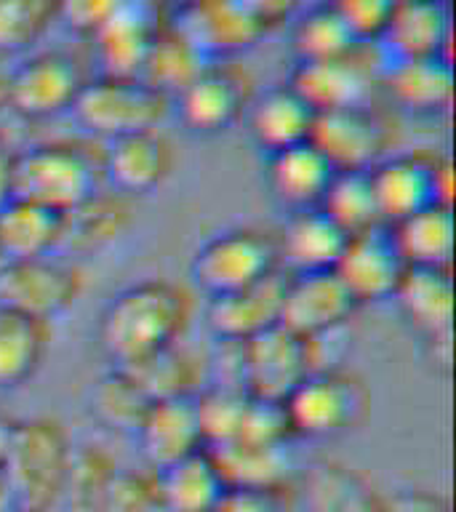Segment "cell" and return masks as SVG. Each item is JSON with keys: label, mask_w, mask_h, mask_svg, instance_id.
<instances>
[{"label": "cell", "mask_w": 456, "mask_h": 512, "mask_svg": "<svg viewBox=\"0 0 456 512\" xmlns=\"http://www.w3.org/2000/svg\"><path fill=\"white\" fill-rule=\"evenodd\" d=\"M192 320V299L174 280L128 283L107 299L96 323V344L115 368H131L182 342Z\"/></svg>", "instance_id": "6da1fadb"}, {"label": "cell", "mask_w": 456, "mask_h": 512, "mask_svg": "<svg viewBox=\"0 0 456 512\" xmlns=\"http://www.w3.org/2000/svg\"><path fill=\"white\" fill-rule=\"evenodd\" d=\"M72 451L70 432L54 416H30L11 424L3 475L14 502L56 512Z\"/></svg>", "instance_id": "7a4b0ae2"}, {"label": "cell", "mask_w": 456, "mask_h": 512, "mask_svg": "<svg viewBox=\"0 0 456 512\" xmlns=\"http://www.w3.org/2000/svg\"><path fill=\"white\" fill-rule=\"evenodd\" d=\"M371 390L350 368L312 371L283 400V414L291 438L326 443L350 435L366 422Z\"/></svg>", "instance_id": "3957f363"}, {"label": "cell", "mask_w": 456, "mask_h": 512, "mask_svg": "<svg viewBox=\"0 0 456 512\" xmlns=\"http://www.w3.org/2000/svg\"><path fill=\"white\" fill-rule=\"evenodd\" d=\"M102 168L86 147L72 142L35 144L11 160V195L70 214L102 192Z\"/></svg>", "instance_id": "277c9868"}, {"label": "cell", "mask_w": 456, "mask_h": 512, "mask_svg": "<svg viewBox=\"0 0 456 512\" xmlns=\"http://www.w3.org/2000/svg\"><path fill=\"white\" fill-rule=\"evenodd\" d=\"M280 272L275 232L238 224L214 232L195 248L190 278L206 296H222L262 283Z\"/></svg>", "instance_id": "5b68a950"}, {"label": "cell", "mask_w": 456, "mask_h": 512, "mask_svg": "<svg viewBox=\"0 0 456 512\" xmlns=\"http://www.w3.org/2000/svg\"><path fill=\"white\" fill-rule=\"evenodd\" d=\"M70 115L83 131L110 142L115 136L152 131L171 115V96H166L142 78L86 80Z\"/></svg>", "instance_id": "8992f818"}, {"label": "cell", "mask_w": 456, "mask_h": 512, "mask_svg": "<svg viewBox=\"0 0 456 512\" xmlns=\"http://www.w3.org/2000/svg\"><path fill=\"white\" fill-rule=\"evenodd\" d=\"M371 184L384 224L403 222L432 203L454 206V166L448 155L390 152L371 168Z\"/></svg>", "instance_id": "52a82bcc"}, {"label": "cell", "mask_w": 456, "mask_h": 512, "mask_svg": "<svg viewBox=\"0 0 456 512\" xmlns=\"http://www.w3.org/2000/svg\"><path fill=\"white\" fill-rule=\"evenodd\" d=\"M83 272L62 254L8 259L0 267V307L54 323L78 304Z\"/></svg>", "instance_id": "ba28073f"}, {"label": "cell", "mask_w": 456, "mask_h": 512, "mask_svg": "<svg viewBox=\"0 0 456 512\" xmlns=\"http://www.w3.org/2000/svg\"><path fill=\"white\" fill-rule=\"evenodd\" d=\"M310 142L336 171H371L392 152L390 123L368 104L318 112Z\"/></svg>", "instance_id": "9c48e42d"}, {"label": "cell", "mask_w": 456, "mask_h": 512, "mask_svg": "<svg viewBox=\"0 0 456 512\" xmlns=\"http://www.w3.org/2000/svg\"><path fill=\"white\" fill-rule=\"evenodd\" d=\"M174 166V144L160 128L115 136L104 142L99 155L102 182L128 200L158 192L171 179Z\"/></svg>", "instance_id": "30bf717a"}, {"label": "cell", "mask_w": 456, "mask_h": 512, "mask_svg": "<svg viewBox=\"0 0 456 512\" xmlns=\"http://www.w3.org/2000/svg\"><path fill=\"white\" fill-rule=\"evenodd\" d=\"M75 59L62 51H40L24 59L6 80L11 110L27 120H48L70 112L83 88Z\"/></svg>", "instance_id": "8fae6325"}, {"label": "cell", "mask_w": 456, "mask_h": 512, "mask_svg": "<svg viewBox=\"0 0 456 512\" xmlns=\"http://www.w3.org/2000/svg\"><path fill=\"white\" fill-rule=\"evenodd\" d=\"M334 272L347 286L352 299L363 307L392 302V296L406 278L408 264L395 243L390 224H379L374 230L347 238Z\"/></svg>", "instance_id": "7c38bea8"}, {"label": "cell", "mask_w": 456, "mask_h": 512, "mask_svg": "<svg viewBox=\"0 0 456 512\" xmlns=\"http://www.w3.org/2000/svg\"><path fill=\"white\" fill-rule=\"evenodd\" d=\"M358 310L360 304L352 299L334 270L286 275L280 326L288 328L291 334L307 339V336L350 326Z\"/></svg>", "instance_id": "4fadbf2b"}, {"label": "cell", "mask_w": 456, "mask_h": 512, "mask_svg": "<svg viewBox=\"0 0 456 512\" xmlns=\"http://www.w3.org/2000/svg\"><path fill=\"white\" fill-rule=\"evenodd\" d=\"M243 366L246 392L251 398L283 403L296 384L310 374L307 344L302 336L291 334L278 323L243 342Z\"/></svg>", "instance_id": "5bb4252c"}, {"label": "cell", "mask_w": 456, "mask_h": 512, "mask_svg": "<svg viewBox=\"0 0 456 512\" xmlns=\"http://www.w3.org/2000/svg\"><path fill=\"white\" fill-rule=\"evenodd\" d=\"M248 96L232 72L219 67H203L195 78L171 96V112L187 131L200 136H216L230 131L243 120Z\"/></svg>", "instance_id": "9a60e30c"}, {"label": "cell", "mask_w": 456, "mask_h": 512, "mask_svg": "<svg viewBox=\"0 0 456 512\" xmlns=\"http://www.w3.org/2000/svg\"><path fill=\"white\" fill-rule=\"evenodd\" d=\"M131 438L150 472L206 448L195 398L155 400Z\"/></svg>", "instance_id": "2e32d148"}, {"label": "cell", "mask_w": 456, "mask_h": 512, "mask_svg": "<svg viewBox=\"0 0 456 512\" xmlns=\"http://www.w3.org/2000/svg\"><path fill=\"white\" fill-rule=\"evenodd\" d=\"M286 272L280 270L262 283L240 288L232 294L208 296L206 328L219 342H248L256 334L280 323V304H283Z\"/></svg>", "instance_id": "e0dca14e"}, {"label": "cell", "mask_w": 456, "mask_h": 512, "mask_svg": "<svg viewBox=\"0 0 456 512\" xmlns=\"http://www.w3.org/2000/svg\"><path fill=\"white\" fill-rule=\"evenodd\" d=\"M174 32L198 48L200 54L211 56L238 54L254 46L264 27L240 6V0H208V3H182L176 11Z\"/></svg>", "instance_id": "ac0fdd59"}, {"label": "cell", "mask_w": 456, "mask_h": 512, "mask_svg": "<svg viewBox=\"0 0 456 512\" xmlns=\"http://www.w3.org/2000/svg\"><path fill=\"white\" fill-rule=\"evenodd\" d=\"M264 187L286 214L318 208L336 168L312 142L264 155Z\"/></svg>", "instance_id": "d6986e66"}, {"label": "cell", "mask_w": 456, "mask_h": 512, "mask_svg": "<svg viewBox=\"0 0 456 512\" xmlns=\"http://www.w3.org/2000/svg\"><path fill=\"white\" fill-rule=\"evenodd\" d=\"M240 123L256 150L262 155H272V152L310 142L315 110L288 83H280L248 99Z\"/></svg>", "instance_id": "ffe728a7"}, {"label": "cell", "mask_w": 456, "mask_h": 512, "mask_svg": "<svg viewBox=\"0 0 456 512\" xmlns=\"http://www.w3.org/2000/svg\"><path fill=\"white\" fill-rule=\"evenodd\" d=\"M280 270L286 275L331 272L347 246V235L320 208L286 214L275 232Z\"/></svg>", "instance_id": "44dd1931"}, {"label": "cell", "mask_w": 456, "mask_h": 512, "mask_svg": "<svg viewBox=\"0 0 456 512\" xmlns=\"http://www.w3.org/2000/svg\"><path fill=\"white\" fill-rule=\"evenodd\" d=\"M302 512H382V494L360 472L334 459H318L294 478Z\"/></svg>", "instance_id": "7402d4cb"}, {"label": "cell", "mask_w": 456, "mask_h": 512, "mask_svg": "<svg viewBox=\"0 0 456 512\" xmlns=\"http://www.w3.org/2000/svg\"><path fill=\"white\" fill-rule=\"evenodd\" d=\"M288 86L318 115V112L368 104L374 78L358 56L347 54L336 59H320V62H296Z\"/></svg>", "instance_id": "603a6c76"}, {"label": "cell", "mask_w": 456, "mask_h": 512, "mask_svg": "<svg viewBox=\"0 0 456 512\" xmlns=\"http://www.w3.org/2000/svg\"><path fill=\"white\" fill-rule=\"evenodd\" d=\"M392 304L403 326L422 339L454 331V278L451 270L408 267Z\"/></svg>", "instance_id": "cb8c5ba5"}, {"label": "cell", "mask_w": 456, "mask_h": 512, "mask_svg": "<svg viewBox=\"0 0 456 512\" xmlns=\"http://www.w3.org/2000/svg\"><path fill=\"white\" fill-rule=\"evenodd\" d=\"M390 59L446 56L451 46V11L448 0H411L392 8L382 38Z\"/></svg>", "instance_id": "d4e9b609"}, {"label": "cell", "mask_w": 456, "mask_h": 512, "mask_svg": "<svg viewBox=\"0 0 456 512\" xmlns=\"http://www.w3.org/2000/svg\"><path fill=\"white\" fill-rule=\"evenodd\" d=\"M158 30L142 0H128L91 35L96 62L107 78H139Z\"/></svg>", "instance_id": "484cf974"}, {"label": "cell", "mask_w": 456, "mask_h": 512, "mask_svg": "<svg viewBox=\"0 0 456 512\" xmlns=\"http://www.w3.org/2000/svg\"><path fill=\"white\" fill-rule=\"evenodd\" d=\"M390 99L414 115H438L454 99V67L446 56L390 59L384 72Z\"/></svg>", "instance_id": "4316f807"}, {"label": "cell", "mask_w": 456, "mask_h": 512, "mask_svg": "<svg viewBox=\"0 0 456 512\" xmlns=\"http://www.w3.org/2000/svg\"><path fill=\"white\" fill-rule=\"evenodd\" d=\"M152 475L166 512H216L230 488L216 456L208 448L184 456Z\"/></svg>", "instance_id": "83f0119b"}, {"label": "cell", "mask_w": 456, "mask_h": 512, "mask_svg": "<svg viewBox=\"0 0 456 512\" xmlns=\"http://www.w3.org/2000/svg\"><path fill=\"white\" fill-rule=\"evenodd\" d=\"M64 214L32 200L11 198L0 206V251L8 259H35L62 251Z\"/></svg>", "instance_id": "f1b7e54d"}, {"label": "cell", "mask_w": 456, "mask_h": 512, "mask_svg": "<svg viewBox=\"0 0 456 512\" xmlns=\"http://www.w3.org/2000/svg\"><path fill=\"white\" fill-rule=\"evenodd\" d=\"M51 323L0 307V392L30 384L46 363Z\"/></svg>", "instance_id": "f546056e"}, {"label": "cell", "mask_w": 456, "mask_h": 512, "mask_svg": "<svg viewBox=\"0 0 456 512\" xmlns=\"http://www.w3.org/2000/svg\"><path fill=\"white\" fill-rule=\"evenodd\" d=\"M408 267L451 270L454 259V206L432 203L398 224H390Z\"/></svg>", "instance_id": "4dcf8cb0"}, {"label": "cell", "mask_w": 456, "mask_h": 512, "mask_svg": "<svg viewBox=\"0 0 456 512\" xmlns=\"http://www.w3.org/2000/svg\"><path fill=\"white\" fill-rule=\"evenodd\" d=\"M142 384V390L150 400H174V398H198L206 390L208 371L206 355H198L187 344L176 342L158 355L128 368Z\"/></svg>", "instance_id": "1f68e13d"}, {"label": "cell", "mask_w": 456, "mask_h": 512, "mask_svg": "<svg viewBox=\"0 0 456 512\" xmlns=\"http://www.w3.org/2000/svg\"><path fill=\"white\" fill-rule=\"evenodd\" d=\"M126 200L118 192L102 190L83 206L64 214V238L59 254H94L112 246L131 224Z\"/></svg>", "instance_id": "d6a6232c"}, {"label": "cell", "mask_w": 456, "mask_h": 512, "mask_svg": "<svg viewBox=\"0 0 456 512\" xmlns=\"http://www.w3.org/2000/svg\"><path fill=\"white\" fill-rule=\"evenodd\" d=\"M152 406L150 395L136 382V376L128 368L104 371L96 382H91L86 395L88 416L102 430L118 432V435H134L139 422Z\"/></svg>", "instance_id": "836d02e7"}, {"label": "cell", "mask_w": 456, "mask_h": 512, "mask_svg": "<svg viewBox=\"0 0 456 512\" xmlns=\"http://www.w3.org/2000/svg\"><path fill=\"white\" fill-rule=\"evenodd\" d=\"M118 472V462L102 446H75L56 510L62 507L64 512H102Z\"/></svg>", "instance_id": "e575fe53"}, {"label": "cell", "mask_w": 456, "mask_h": 512, "mask_svg": "<svg viewBox=\"0 0 456 512\" xmlns=\"http://www.w3.org/2000/svg\"><path fill=\"white\" fill-rule=\"evenodd\" d=\"M318 208L347 238L384 224L376 206L371 171H336Z\"/></svg>", "instance_id": "d590c367"}, {"label": "cell", "mask_w": 456, "mask_h": 512, "mask_svg": "<svg viewBox=\"0 0 456 512\" xmlns=\"http://www.w3.org/2000/svg\"><path fill=\"white\" fill-rule=\"evenodd\" d=\"M358 38L352 35L350 27L336 16V11L323 3H315L296 16L291 27V51L296 62H320V59H336V56L355 54Z\"/></svg>", "instance_id": "8d00e7d4"}, {"label": "cell", "mask_w": 456, "mask_h": 512, "mask_svg": "<svg viewBox=\"0 0 456 512\" xmlns=\"http://www.w3.org/2000/svg\"><path fill=\"white\" fill-rule=\"evenodd\" d=\"M206 62V56L200 54L192 43H187L179 32L166 30L158 32L152 40L150 54H147V62H144L139 78L166 96H174L203 67H208Z\"/></svg>", "instance_id": "74e56055"}, {"label": "cell", "mask_w": 456, "mask_h": 512, "mask_svg": "<svg viewBox=\"0 0 456 512\" xmlns=\"http://www.w3.org/2000/svg\"><path fill=\"white\" fill-rule=\"evenodd\" d=\"M59 19V0H0V48H24Z\"/></svg>", "instance_id": "f35d334b"}, {"label": "cell", "mask_w": 456, "mask_h": 512, "mask_svg": "<svg viewBox=\"0 0 456 512\" xmlns=\"http://www.w3.org/2000/svg\"><path fill=\"white\" fill-rule=\"evenodd\" d=\"M102 512H166L155 486V475L120 470L118 478L112 480Z\"/></svg>", "instance_id": "ab89813d"}, {"label": "cell", "mask_w": 456, "mask_h": 512, "mask_svg": "<svg viewBox=\"0 0 456 512\" xmlns=\"http://www.w3.org/2000/svg\"><path fill=\"white\" fill-rule=\"evenodd\" d=\"M326 3L350 27L358 43L382 38L384 27L390 22L392 8H395L392 0H326Z\"/></svg>", "instance_id": "60d3db41"}, {"label": "cell", "mask_w": 456, "mask_h": 512, "mask_svg": "<svg viewBox=\"0 0 456 512\" xmlns=\"http://www.w3.org/2000/svg\"><path fill=\"white\" fill-rule=\"evenodd\" d=\"M128 0H59V19L80 35H94Z\"/></svg>", "instance_id": "b9f144b4"}, {"label": "cell", "mask_w": 456, "mask_h": 512, "mask_svg": "<svg viewBox=\"0 0 456 512\" xmlns=\"http://www.w3.org/2000/svg\"><path fill=\"white\" fill-rule=\"evenodd\" d=\"M216 512H288V502L283 491L230 486Z\"/></svg>", "instance_id": "7bdbcfd3"}, {"label": "cell", "mask_w": 456, "mask_h": 512, "mask_svg": "<svg viewBox=\"0 0 456 512\" xmlns=\"http://www.w3.org/2000/svg\"><path fill=\"white\" fill-rule=\"evenodd\" d=\"M382 512H451L446 496L430 488H403L382 499Z\"/></svg>", "instance_id": "ee69618b"}, {"label": "cell", "mask_w": 456, "mask_h": 512, "mask_svg": "<svg viewBox=\"0 0 456 512\" xmlns=\"http://www.w3.org/2000/svg\"><path fill=\"white\" fill-rule=\"evenodd\" d=\"M422 358L432 368V374L451 379V371H454V331L422 339Z\"/></svg>", "instance_id": "f6af8a7d"}, {"label": "cell", "mask_w": 456, "mask_h": 512, "mask_svg": "<svg viewBox=\"0 0 456 512\" xmlns=\"http://www.w3.org/2000/svg\"><path fill=\"white\" fill-rule=\"evenodd\" d=\"M240 6L246 8L262 27H267V24H275L291 16L296 0H240Z\"/></svg>", "instance_id": "bcb514c9"}, {"label": "cell", "mask_w": 456, "mask_h": 512, "mask_svg": "<svg viewBox=\"0 0 456 512\" xmlns=\"http://www.w3.org/2000/svg\"><path fill=\"white\" fill-rule=\"evenodd\" d=\"M11 160L14 155L0 147V206L11 198Z\"/></svg>", "instance_id": "7dc6e473"}, {"label": "cell", "mask_w": 456, "mask_h": 512, "mask_svg": "<svg viewBox=\"0 0 456 512\" xmlns=\"http://www.w3.org/2000/svg\"><path fill=\"white\" fill-rule=\"evenodd\" d=\"M11 419L0 416V472H3V462H6V451H8V438H11Z\"/></svg>", "instance_id": "c3c4849f"}, {"label": "cell", "mask_w": 456, "mask_h": 512, "mask_svg": "<svg viewBox=\"0 0 456 512\" xmlns=\"http://www.w3.org/2000/svg\"><path fill=\"white\" fill-rule=\"evenodd\" d=\"M14 504V494H11V488H8L6 475L0 472V512H8Z\"/></svg>", "instance_id": "681fc988"}, {"label": "cell", "mask_w": 456, "mask_h": 512, "mask_svg": "<svg viewBox=\"0 0 456 512\" xmlns=\"http://www.w3.org/2000/svg\"><path fill=\"white\" fill-rule=\"evenodd\" d=\"M8 512H51V510H40V507H27V504H14Z\"/></svg>", "instance_id": "f907efd6"}, {"label": "cell", "mask_w": 456, "mask_h": 512, "mask_svg": "<svg viewBox=\"0 0 456 512\" xmlns=\"http://www.w3.org/2000/svg\"><path fill=\"white\" fill-rule=\"evenodd\" d=\"M182 3H208V0H179V6H182Z\"/></svg>", "instance_id": "816d5d0a"}, {"label": "cell", "mask_w": 456, "mask_h": 512, "mask_svg": "<svg viewBox=\"0 0 456 512\" xmlns=\"http://www.w3.org/2000/svg\"><path fill=\"white\" fill-rule=\"evenodd\" d=\"M392 3H395V6H398V3H411V0H392Z\"/></svg>", "instance_id": "f5cc1de1"}, {"label": "cell", "mask_w": 456, "mask_h": 512, "mask_svg": "<svg viewBox=\"0 0 456 512\" xmlns=\"http://www.w3.org/2000/svg\"><path fill=\"white\" fill-rule=\"evenodd\" d=\"M3 262H6V256H3V251H0V267H3Z\"/></svg>", "instance_id": "db71d44e"}]
</instances>
